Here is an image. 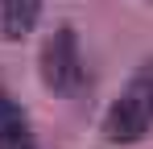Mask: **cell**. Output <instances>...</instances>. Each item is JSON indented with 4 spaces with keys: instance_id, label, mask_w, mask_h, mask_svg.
I'll return each instance as SVG.
<instances>
[{
    "instance_id": "1",
    "label": "cell",
    "mask_w": 153,
    "mask_h": 149,
    "mask_svg": "<svg viewBox=\"0 0 153 149\" xmlns=\"http://www.w3.org/2000/svg\"><path fill=\"white\" fill-rule=\"evenodd\" d=\"M149 124H153V58H145L132 71L120 99H112V108L103 112V141L132 145L149 133Z\"/></svg>"
},
{
    "instance_id": "2",
    "label": "cell",
    "mask_w": 153,
    "mask_h": 149,
    "mask_svg": "<svg viewBox=\"0 0 153 149\" xmlns=\"http://www.w3.org/2000/svg\"><path fill=\"white\" fill-rule=\"evenodd\" d=\"M37 74L46 83V91L58 99H75L87 87V66H83V50H79V33L71 25L54 29L50 37L42 42L37 54Z\"/></svg>"
},
{
    "instance_id": "3",
    "label": "cell",
    "mask_w": 153,
    "mask_h": 149,
    "mask_svg": "<svg viewBox=\"0 0 153 149\" xmlns=\"http://www.w3.org/2000/svg\"><path fill=\"white\" fill-rule=\"evenodd\" d=\"M0 149H37L25 108L8 95H0Z\"/></svg>"
},
{
    "instance_id": "4",
    "label": "cell",
    "mask_w": 153,
    "mask_h": 149,
    "mask_svg": "<svg viewBox=\"0 0 153 149\" xmlns=\"http://www.w3.org/2000/svg\"><path fill=\"white\" fill-rule=\"evenodd\" d=\"M42 13V0H0V37L4 42H21L33 33Z\"/></svg>"
}]
</instances>
